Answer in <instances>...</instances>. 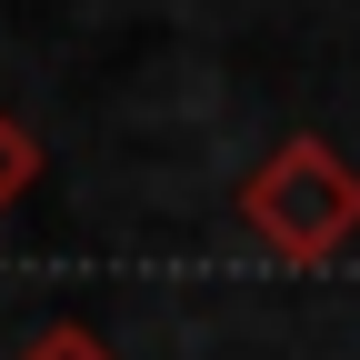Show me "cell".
<instances>
[{
  "label": "cell",
  "instance_id": "cell-1",
  "mask_svg": "<svg viewBox=\"0 0 360 360\" xmlns=\"http://www.w3.org/2000/svg\"><path fill=\"white\" fill-rule=\"evenodd\" d=\"M240 231L290 260V270H321L360 240V170L321 141V130H290L250 180H240Z\"/></svg>",
  "mask_w": 360,
  "mask_h": 360
},
{
  "label": "cell",
  "instance_id": "cell-2",
  "mask_svg": "<svg viewBox=\"0 0 360 360\" xmlns=\"http://www.w3.org/2000/svg\"><path fill=\"white\" fill-rule=\"evenodd\" d=\"M30 191H40V130H30L11 101H0V220H11Z\"/></svg>",
  "mask_w": 360,
  "mask_h": 360
},
{
  "label": "cell",
  "instance_id": "cell-3",
  "mask_svg": "<svg viewBox=\"0 0 360 360\" xmlns=\"http://www.w3.org/2000/svg\"><path fill=\"white\" fill-rule=\"evenodd\" d=\"M11 360H120V350H110L101 330H80V321H51V330H30Z\"/></svg>",
  "mask_w": 360,
  "mask_h": 360
}]
</instances>
